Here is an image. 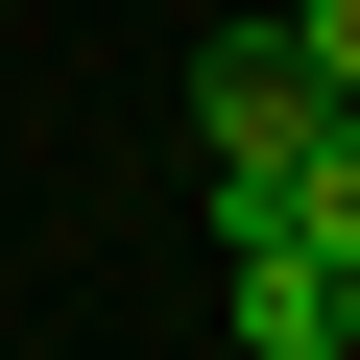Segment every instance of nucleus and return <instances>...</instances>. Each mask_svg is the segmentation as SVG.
Returning <instances> with one entry per match:
<instances>
[{"instance_id":"2","label":"nucleus","mask_w":360,"mask_h":360,"mask_svg":"<svg viewBox=\"0 0 360 360\" xmlns=\"http://www.w3.org/2000/svg\"><path fill=\"white\" fill-rule=\"evenodd\" d=\"M288 72H312V96H360V0H288Z\"/></svg>"},{"instance_id":"1","label":"nucleus","mask_w":360,"mask_h":360,"mask_svg":"<svg viewBox=\"0 0 360 360\" xmlns=\"http://www.w3.org/2000/svg\"><path fill=\"white\" fill-rule=\"evenodd\" d=\"M193 144H217V168H288V144H312V72H288V25H217V49H193Z\"/></svg>"}]
</instances>
